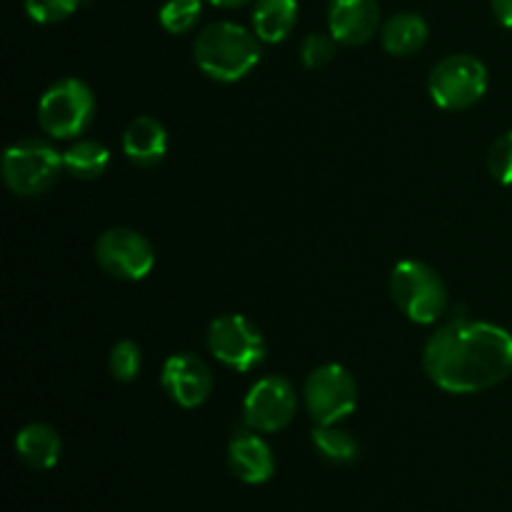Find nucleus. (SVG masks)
Returning a JSON list of instances; mask_svg holds the SVG:
<instances>
[{
  "label": "nucleus",
  "instance_id": "24",
  "mask_svg": "<svg viewBox=\"0 0 512 512\" xmlns=\"http://www.w3.org/2000/svg\"><path fill=\"white\" fill-rule=\"evenodd\" d=\"M488 170L500 185H512V130L490 145Z\"/></svg>",
  "mask_w": 512,
  "mask_h": 512
},
{
  "label": "nucleus",
  "instance_id": "25",
  "mask_svg": "<svg viewBox=\"0 0 512 512\" xmlns=\"http://www.w3.org/2000/svg\"><path fill=\"white\" fill-rule=\"evenodd\" d=\"M493 13L505 28L512 30V0H493Z\"/></svg>",
  "mask_w": 512,
  "mask_h": 512
},
{
  "label": "nucleus",
  "instance_id": "20",
  "mask_svg": "<svg viewBox=\"0 0 512 512\" xmlns=\"http://www.w3.org/2000/svg\"><path fill=\"white\" fill-rule=\"evenodd\" d=\"M203 15V0H165L158 18L168 33L183 35L198 25Z\"/></svg>",
  "mask_w": 512,
  "mask_h": 512
},
{
  "label": "nucleus",
  "instance_id": "12",
  "mask_svg": "<svg viewBox=\"0 0 512 512\" xmlns=\"http://www.w3.org/2000/svg\"><path fill=\"white\" fill-rule=\"evenodd\" d=\"M328 28L338 43L365 45L380 28L378 0H330Z\"/></svg>",
  "mask_w": 512,
  "mask_h": 512
},
{
  "label": "nucleus",
  "instance_id": "22",
  "mask_svg": "<svg viewBox=\"0 0 512 512\" xmlns=\"http://www.w3.org/2000/svg\"><path fill=\"white\" fill-rule=\"evenodd\" d=\"M80 8V0H25V13L40 25H53L70 18Z\"/></svg>",
  "mask_w": 512,
  "mask_h": 512
},
{
  "label": "nucleus",
  "instance_id": "4",
  "mask_svg": "<svg viewBox=\"0 0 512 512\" xmlns=\"http://www.w3.org/2000/svg\"><path fill=\"white\" fill-rule=\"evenodd\" d=\"M63 170V153L38 138L18 140L3 155V180L20 198L48 193Z\"/></svg>",
  "mask_w": 512,
  "mask_h": 512
},
{
  "label": "nucleus",
  "instance_id": "18",
  "mask_svg": "<svg viewBox=\"0 0 512 512\" xmlns=\"http://www.w3.org/2000/svg\"><path fill=\"white\" fill-rule=\"evenodd\" d=\"M110 153L98 140H78L63 153V165L70 175L83 180H95L108 170Z\"/></svg>",
  "mask_w": 512,
  "mask_h": 512
},
{
  "label": "nucleus",
  "instance_id": "21",
  "mask_svg": "<svg viewBox=\"0 0 512 512\" xmlns=\"http://www.w3.org/2000/svg\"><path fill=\"white\" fill-rule=\"evenodd\" d=\"M108 368L118 383H133L143 368V353L133 340H120L108 355Z\"/></svg>",
  "mask_w": 512,
  "mask_h": 512
},
{
  "label": "nucleus",
  "instance_id": "1",
  "mask_svg": "<svg viewBox=\"0 0 512 512\" xmlns=\"http://www.w3.org/2000/svg\"><path fill=\"white\" fill-rule=\"evenodd\" d=\"M425 375L455 395L480 393L512 375V335L480 320H450L423 348Z\"/></svg>",
  "mask_w": 512,
  "mask_h": 512
},
{
  "label": "nucleus",
  "instance_id": "16",
  "mask_svg": "<svg viewBox=\"0 0 512 512\" xmlns=\"http://www.w3.org/2000/svg\"><path fill=\"white\" fill-rule=\"evenodd\" d=\"M383 48L395 58H408L428 43V23L418 13H395L380 28Z\"/></svg>",
  "mask_w": 512,
  "mask_h": 512
},
{
  "label": "nucleus",
  "instance_id": "10",
  "mask_svg": "<svg viewBox=\"0 0 512 512\" xmlns=\"http://www.w3.org/2000/svg\"><path fill=\"white\" fill-rule=\"evenodd\" d=\"M295 410H298V393L293 383L280 375H270L248 390L243 418L245 425L255 433H278L288 428L290 420L295 418Z\"/></svg>",
  "mask_w": 512,
  "mask_h": 512
},
{
  "label": "nucleus",
  "instance_id": "13",
  "mask_svg": "<svg viewBox=\"0 0 512 512\" xmlns=\"http://www.w3.org/2000/svg\"><path fill=\"white\" fill-rule=\"evenodd\" d=\"M228 465L238 480L263 485L275 475V455L258 433H240L228 445Z\"/></svg>",
  "mask_w": 512,
  "mask_h": 512
},
{
  "label": "nucleus",
  "instance_id": "14",
  "mask_svg": "<svg viewBox=\"0 0 512 512\" xmlns=\"http://www.w3.org/2000/svg\"><path fill=\"white\" fill-rule=\"evenodd\" d=\"M123 153L128 155L130 163L143 165V168L160 163L168 153V130L160 120L140 115L125 128Z\"/></svg>",
  "mask_w": 512,
  "mask_h": 512
},
{
  "label": "nucleus",
  "instance_id": "2",
  "mask_svg": "<svg viewBox=\"0 0 512 512\" xmlns=\"http://www.w3.org/2000/svg\"><path fill=\"white\" fill-rule=\"evenodd\" d=\"M260 43L255 30L243 28L230 20L210 23L195 35V65L218 83L243 80L260 63Z\"/></svg>",
  "mask_w": 512,
  "mask_h": 512
},
{
  "label": "nucleus",
  "instance_id": "19",
  "mask_svg": "<svg viewBox=\"0 0 512 512\" xmlns=\"http://www.w3.org/2000/svg\"><path fill=\"white\" fill-rule=\"evenodd\" d=\"M313 445L325 460L338 465H348L353 460H358L360 445L358 440L353 438V433L335 425H315L313 430Z\"/></svg>",
  "mask_w": 512,
  "mask_h": 512
},
{
  "label": "nucleus",
  "instance_id": "17",
  "mask_svg": "<svg viewBox=\"0 0 512 512\" xmlns=\"http://www.w3.org/2000/svg\"><path fill=\"white\" fill-rule=\"evenodd\" d=\"M298 23V0H255L253 30L263 43H280Z\"/></svg>",
  "mask_w": 512,
  "mask_h": 512
},
{
  "label": "nucleus",
  "instance_id": "11",
  "mask_svg": "<svg viewBox=\"0 0 512 512\" xmlns=\"http://www.w3.org/2000/svg\"><path fill=\"white\" fill-rule=\"evenodd\" d=\"M160 385L175 405L193 410L210 398L215 380L203 358L195 353H175L165 360Z\"/></svg>",
  "mask_w": 512,
  "mask_h": 512
},
{
  "label": "nucleus",
  "instance_id": "26",
  "mask_svg": "<svg viewBox=\"0 0 512 512\" xmlns=\"http://www.w3.org/2000/svg\"><path fill=\"white\" fill-rule=\"evenodd\" d=\"M205 3L215 5V8H225V10H233V8H243V5L253 3V0H205Z\"/></svg>",
  "mask_w": 512,
  "mask_h": 512
},
{
  "label": "nucleus",
  "instance_id": "15",
  "mask_svg": "<svg viewBox=\"0 0 512 512\" xmlns=\"http://www.w3.org/2000/svg\"><path fill=\"white\" fill-rule=\"evenodd\" d=\"M15 453L28 468L50 470L63 455V440L58 430L45 423H28L15 435Z\"/></svg>",
  "mask_w": 512,
  "mask_h": 512
},
{
  "label": "nucleus",
  "instance_id": "6",
  "mask_svg": "<svg viewBox=\"0 0 512 512\" xmlns=\"http://www.w3.org/2000/svg\"><path fill=\"white\" fill-rule=\"evenodd\" d=\"M488 90V68L473 55H448L433 65L428 75V93L443 110L473 108Z\"/></svg>",
  "mask_w": 512,
  "mask_h": 512
},
{
  "label": "nucleus",
  "instance_id": "7",
  "mask_svg": "<svg viewBox=\"0 0 512 512\" xmlns=\"http://www.w3.org/2000/svg\"><path fill=\"white\" fill-rule=\"evenodd\" d=\"M303 400L315 425H335L358 405V383L343 365H320L305 380Z\"/></svg>",
  "mask_w": 512,
  "mask_h": 512
},
{
  "label": "nucleus",
  "instance_id": "8",
  "mask_svg": "<svg viewBox=\"0 0 512 512\" xmlns=\"http://www.w3.org/2000/svg\"><path fill=\"white\" fill-rule=\"evenodd\" d=\"M208 350L235 373H250L265 360V338L245 315H220L208 328Z\"/></svg>",
  "mask_w": 512,
  "mask_h": 512
},
{
  "label": "nucleus",
  "instance_id": "3",
  "mask_svg": "<svg viewBox=\"0 0 512 512\" xmlns=\"http://www.w3.org/2000/svg\"><path fill=\"white\" fill-rule=\"evenodd\" d=\"M390 295L395 305L418 325L438 323L448 308V288L438 270L420 260H403L390 273Z\"/></svg>",
  "mask_w": 512,
  "mask_h": 512
},
{
  "label": "nucleus",
  "instance_id": "23",
  "mask_svg": "<svg viewBox=\"0 0 512 512\" xmlns=\"http://www.w3.org/2000/svg\"><path fill=\"white\" fill-rule=\"evenodd\" d=\"M335 43H338V40H335L333 35L328 38V35L323 33H310L308 38L303 40V45H300V60H303L305 68H325V65L333 60Z\"/></svg>",
  "mask_w": 512,
  "mask_h": 512
},
{
  "label": "nucleus",
  "instance_id": "5",
  "mask_svg": "<svg viewBox=\"0 0 512 512\" xmlns=\"http://www.w3.org/2000/svg\"><path fill=\"white\" fill-rule=\"evenodd\" d=\"M95 118V95L83 80L65 78L50 85L38 103V123L58 140L80 138Z\"/></svg>",
  "mask_w": 512,
  "mask_h": 512
},
{
  "label": "nucleus",
  "instance_id": "9",
  "mask_svg": "<svg viewBox=\"0 0 512 512\" xmlns=\"http://www.w3.org/2000/svg\"><path fill=\"white\" fill-rule=\"evenodd\" d=\"M95 260L118 280H143L155 265L153 243L133 228H110L95 243Z\"/></svg>",
  "mask_w": 512,
  "mask_h": 512
}]
</instances>
